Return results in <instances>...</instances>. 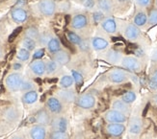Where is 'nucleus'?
Returning <instances> with one entry per match:
<instances>
[{
  "instance_id": "obj_9",
  "label": "nucleus",
  "mask_w": 157,
  "mask_h": 139,
  "mask_svg": "<svg viewBox=\"0 0 157 139\" xmlns=\"http://www.w3.org/2000/svg\"><path fill=\"white\" fill-rule=\"evenodd\" d=\"M108 78L114 83H122L127 80L128 76L125 71L121 70V69H115L109 73Z\"/></svg>"
},
{
  "instance_id": "obj_44",
  "label": "nucleus",
  "mask_w": 157,
  "mask_h": 139,
  "mask_svg": "<svg viewBox=\"0 0 157 139\" xmlns=\"http://www.w3.org/2000/svg\"><path fill=\"white\" fill-rule=\"evenodd\" d=\"M44 56V49H39V50H37L35 53H34L33 59L40 60V59H42Z\"/></svg>"
},
{
  "instance_id": "obj_55",
  "label": "nucleus",
  "mask_w": 157,
  "mask_h": 139,
  "mask_svg": "<svg viewBox=\"0 0 157 139\" xmlns=\"http://www.w3.org/2000/svg\"><path fill=\"white\" fill-rule=\"evenodd\" d=\"M94 139H98V138H94Z\"/></svg>"
},
{
  "instance_id": "obj_18",
  "label": "nucleus",
  "mask_w": 157,
  "mask_h": 139,
  "mask_svg": "<svg viewBox=\"0 0 157 139\" xmlns=\"http://www.w3.org/2000/svg\"><path fill=\"white\" fill-rule=\"evenodd\" d=\"M30 69L35 75L42 76L45 73V62L40 60H34L33 62H31Z\"/></svg>"
},
{
  "instance_id": "obj_2",
  "label": "nucleus",
  "mask_w": 157,
  "mask_h": 139,
  "mask_svg": "<svg viewBox=\"0 0 157 139\" xmlns=\"http://www.w3.org/2000/svg\"><path fill=\"white\" fill-rule=\"evenodd\" d=\"M95 100L94 96L93 94L87 93V94H82L76 99V105L84 109H91L95 106Z\"/></svg>"
},
{
  "instance_id": "obj_34",
  "label": "nucleus",
  "mask_w": 157,
  "mask_h": 139,
  "mask_svg": "<svg viewBox=\"0 0 157 139\" xmlns=\"http://www.w3.org/2000/svg\"><path fill=\"white\" fill-rule=\"evenodd\" d=\"M49 139H69V135L66 131L53 130L49 135Z\"/></svg>"
},
{
  "instance_id": "obj_20",
  "label": "nucleus",
  "mask_w": 157,
  "mask_h": 139,
  "mask_svg": "<svg viewBox=\"0 0 157 139\" xmlns=\"http://www.w3.org/2000/svg\"><path fill=\"white\" fill-rule=\"evenodd\" d=\"M92 46L94 50L102 51V50H105L106 48L109 46V42L103 38L95 37L92 39Z\"/></svg>"
},
{
  "instance_id": "obj_48",
  "label": "nucleus",
  "mask_w": 157,
  "mask_h": 139,
  "mask_svg": "<svg viewBox=\"0 0 157 139\" xmlns=\"http://www.w3.org/2000/svg\"><path fill=\"white\" fill-rule=\"evenodd\" d=\"M65 20H66V25H69V24H70V21L71 22L70 16H65Z\"/></svg>"
},
{
  "instance_id": "obj_10",
  "label": "nucleus",
  "mask_w": 157,
  "mask_h": 139,
  "mask_svg": "<svg viewBox=\"0 0 157 139\" xmlns=\"http://www.w3.org/2000/svg\"><path fill=\"white\" fill-rule=\"evenodd\" d=\"M71 27L73 29L76 30H81L84 29V28L88 25V18L85 15H82V13H79V15L74 16L71 18Z\"/></svg>"
},
{
  "instance_id": "obj_42",
  "label": "nucleus",
  "mask_w": 157,
  "mask_h": 139,
  "mask_svg": "<svg viewBox=\"0 0 157 139\" xmlns=\"http://www.w3.org/2000/svg\"><path fill=\"white\" fill-rule=\"evenodd\" d=\"M93 18H94V21L95 23H98V22L103 20V13H102L101 12H94V15H93Z\"/></svg>"
},
{
  "instance_id": "obj_21",
  "label": "nucleus",
  "mask_w": 157,
  "mask_h": 139,
  "mask_svg": "<svg viewBox=\"0 0 157 139\" xmlns=\"http://www.w3.org/2000/svg\"><path fill=\"white\" fill-rule=\"evenodd\" d=\"M143 129V124L142 121L139 118H132L130 121V125H129V131L132 134H139Z\"/></svg>"
},
{
  "instance_id": "obj_40",
  "label": "nucleus",
  "mask_w": 157,
  "mask_h": 139,
  "mask_svg": "<svg viewBox=\"0 0 157 139\" xmlns=\"http://www.w3.org/2000/svg\"><path fill=\"white\" fill-rule=\"evenodd\" d=\"M38 39L40 41V43L44 45V44H47V43H48L49 40L51 39V38H50V36L47 33H44L43 35H40Z\"/></svg>"
},
{
  "instance_id": "obj_17",
  "label": "nucleus",
  "mask_w": 157,
  "mask_h": 139,
  "mask_svg": "<svg viewBox=\"0 0 157 139\" xmlns=\"http://www.w3.org/2000/svg\"><path fill=\"white\" fill-rule=\"evenodd\" d=\"M35 121L40 125H49L51 123V118L46 109H40L35 115Z\"/></svg>"
},
{
  "instance_id": "obj_35",
  "label": "nucleus",
  "mask_w": 157,
  "mask_h": 139,
  "mask_svg": "<svg viewBox=\"0 0 157 139\" xmlns=\"http://www.w3.org/2000/svg\"><path fill=\"white\" fill-rule=\"evenodd\" d=\"M58 64L54 60H49L45 64V72L47 74H52L57 70Z\"/></svg>"
},
{
  "instance_id": "obj_12",
  "label": "nucleus",
  "mask_w": 157,
  "mask_h": 139,
  "mask_svg": "<svg viewBox=\"0 0 157 139\" xmlns=\"http://www.w3.org/2000/svg\"><path fill=\"white\" fill-rule=\"evenodd\" d=\"M50 125L53 130L66 131L67 130V127H69V122L65 117H56L53 120H51Z\"/></svg>"
},
{
  "instance_id": "obj_22",
  "label": "nucleus",
  "mask_w": 157,
  "mask_h": 139,
  "mask_svg": "<svg viewBox=\"0 0 157 139\" xmlns=\"http://www.w3.org/2000/svg\"><path fill=\"white\" fill-rule=\"evenodd\" d=\"M39 98L38 92L35 90H30V91H27L26 93L23 94L22 96V101L24 104L27 105H32V104L36 103Z\"/></svg>"
},
{
  "instance_id": "obj_11",
  "label": "nucleus",
  "mask_w": 157,
  "mask_h": 139,
  "mask_svg": "<svg viewBox=\"0 0 157 139\" xmlns=\"http://www.w3.org/2000/svg\"><path fill=\"white\" fill-rule=\"evenodd\" d=\"M11 16L15 22L23 23L24 21H26L27 17H28V15H27V12L24 9L18 7V8H15V9L12 10Z\"/></svg>"
},
{
  "instance_id": "obj_23",
  "label": "nucleus",
  "mask_w": 157,
  "mask_h": 139,
  "mask_svg": "<svg viewBox=\"0 0 157 139\" xmlns=\"http://www.w3.org/2000/svg\"><path fill=\"white\" fill-rule=\"evenodd\" d=\"M148 16H147V13L144 12H139L135 15L134 16V24L137 26L138 28L144 27L147 22Z\"/></svg>"
},
{
  "instance_id": "obj_5",
  "label": "nucleus",
  "mask_w": 157,
  "mask_h": 139,
  "mask_svg": "<svg viewBox=\"0 0 157 139\" xmlns=\"http://www.w3.org/2000/svg\"><path fill=\"white\" fill-rule=\"evenodd\" d=\"M105 120L109 123H124L126 121V116L124 113L116 109H110L105 113Z\"/></svg>"
},
{
  "instance_id": "obj_28",
  "label": "nucleus",
  "mask_w": 157,
  "mask_h": 139,
  "mask_svg": "<svg viewBox=\"0 0 157 139\" xmlns=\"http://www.w3.org/2000/svg\"><path fill=\"white\" fill-rule=\"evenodd\" d=\"M67 38L70 40V42L73 45H80V43L83 41L76 33H74L72 31H67Z\"/></svg>"
},
{
  "instance_id": "obj_27",
  "label": "nucleus",
  "mask_w": 157,
  "mask_h": 139,
  "mask_svg": "<svg viewBox=\"0 0 157 139\" xmlns=\"http://www.w3.org/2000/svg\"><path fill=\"white\" fill-rule=\"evenodd\" d=\"M98 4L99 9L105 13H110L112 12V3L110 0H98Z\"/></svg>"
},
{
  "instance_id": "obj_26",
  "label": "nucleus",
  "mask_w": 157,
  "mask_h": 139,
  "mask_svg": "<svg viewBox=\"0 0 157 139\" xmlns=\"http://www.w3.org/2000/svg\"><path fill=\"white\" fill-rule=\"evenodd\" d=\"M73 82H74V81H73L72 76L65 75L60 80V86L62 87L63 89H67V88H70L71 86H72Z\"/></svg>"
},
{
  "instance_id": "obj_3",
  "label": "nucleus",
  "mask_w": 157,
  "mask_h": 139,
  "mask_svg": "<svg viewBox=\"0 0 157 139\" xmlns=\"http://www.w3.org/2000/svg\"><path fill=\"white\" fill-rule=\"evenodd\" d=\"M121 62L122 67L127 69L129 71L139 72L141 70V62L137 58H135V57H130V56L124 57Z\"/></svg>"
},
{
  "instance_id": "obj_36",
  "label": "nucleus",
  "mask_w": 157,
  "mask_h": 139,
  "mask_svg": "<svg viewBox=\"0 0 157 139\" xmlns=\"http://www.w3.org/2000/svg\"><path fill=\"white\" fill-rule=\"evenodd\" d=\"M147 16H148L147 22L149 23V25L154 26L157 24V9H152Z\"/></svg>"
},
{
  "instance_id": "obj_31",
  "label": "nucleus",
  "mask_w": 157,
  "mask_h": 139,
  "mask_svg": "<svg viewBox=\"0 0 157 139\" xmlns=\"http://www.w3.org/2000/svg\"><path fill=\"white\" fill-rule=\"evenodd\" d=\"M17 58L21 60V61H26L28 60L29 58H30V51H28L25 48H21V49H19L17 53Z\"/></svg>"
},
{
  "instance_id": "obj_24",
  "label": "nucleus",
  "mask_w": 157,
  "mask_h": 139,
  "mask_svg": "<svg viewBox=\"0 0 157 139\" xmlns=\"http://www.w3.org/2000/svg\"><path fill=\"white\" fill-rule=\"evenodd\" d=\"M47 49L50 53H56L61 50V41L57 38H52L47 43Z\"/></svg>"
},
{
  "instance_id": "obj_32",
  "label": "nucleus",
  "mask_w": 157,
  "mask_h": 139,
  "mask_svg": "<svg viewBox=\"0 0 157 139\" xmlns=\"http://www.w3.org/2000/svg\"><path fill=\"white\" fill-rule=\"evenodd\" d=\"M25 36H26V38H32V39H38L39 37H40V33H39L37 28L29 27L25 32Z\"/></svg>"
},
{
  "instance_id": "obj_16",
  "label": "nucleus",
  "mask_w": 157,
  "mask_h": 139,
  "mask_svg": "<svg viewBox=\"0 0 157 139\" xmlns=\"http://www.w3.org/2000/svg\"><path fill=\"white\" fill-rule=\"evenodd\" d=\"M30 136L32 139H45L46 130L43 125H36L30 130Z\"/></svg>"
},
{
  "instance_id": "obj_39",
  "label": "nucleus",
  "mask_w": 157,
  "mask_h": 139,
  "mask_svg": "<svg viewBox=\"0 0 157 139\" xmlns=\"http://www.w3.org/2000/svg\"><path fill=\"white\" fill-rule=\"evenodd\" d=\"M149 87L153 90L157 89V69L154 71L151 80H149Z\"/></svg>"
},
{
  "instance_id": "obj_47",
  "label": "nucleus",
  "mask_w": 157,
  "mask_h": 139,
  "mask_svg": "<svg viewBox=\"0 0 157 139\" xmlns=\"http://www.w3.org/2000/svg\"><path fill=\"white\" fill-rule=\"evenodd\" d=\"M151 60H152L153 62H156V64H157V48L153 50V52H152V54H151Z\"/></svg>"
},
{
  "instance_id": "obj_19",
  "label": "nucleus",
  "mask_w": 157,
  "mask_h": 139,
  "mask_svg": "<svg viewBox=\"0 0 157 139\" xmlns=\"http://www.w3.org/2000/svg\"><path fill=\"white\" fill-rule=\"evenodd\" d=\"M105 59L108 62H110V64H119V62H121L122 60V55L121 52H119L117 50L111 49L106 53Z\"/></svg>"
},
{
  "instance_id": "obj_8",
  "label": "nucleus",
  "mask_w": 157,
  "mask_h": 139,
  "mask_svg": "<svg viewBox=\"0 0 157 139\" xmlns=\"http://www.w3.org/2000/svg\"><path fill=\"white\" fill-rule=\"evenodd\" d=\"M124 37L128 40H136L141 36V32L139 30V28L135 24H127L124 27Z\"/></svg>"
},
{
  "instance_id": "obj_6",
  "label": "nucleus",
  "mask_w": 157,
  "mask_h": 139,
  "mask_svg": "<svg viewBox=\"0 0 157 139\" xmlns=\"http://www.w3.org/2000/svg\"><path fill=\"white\" fill-rule=\"evenodd\" d=\"M46 108L50 112L54 114H59L63 110V105L60 99L56 97H50L46 100Z\"/></svg>"
},
{
  "instance_id": "obj_52",
  "label": "nucleus",
  "mask_w": 157,
  "mask_h": 139,
  "mask_svg": "<svg viewBox=\"0 0 157 139\" xmlns=\"http://www.w3.org/2000/svg\"><path fill=\"white\" fill-rule=\"evenodd\" d=\"M12 139H24V138H22V137H20V136H13Z\"/></svg>"
},
{
  "instance_id": "obj_30",
  "label": "nucleus",
  "mask_w": 157,
  "mask_h": 139,
  "mask_svg": "<svg viewBox=\"0 0 157 139\" xmlns=\"http://www.w3.org/2000/svg\"><path fill=\"white\" fill-rule=\"evenodd\" d=\"M136 98H137L136 93L134 91H131V90H127V91L121 96V100L124 101L125 104H127V105L132 104L136 100Z\"/></svg>"
},
{
  "instance_id": "obj_51",
  "label": "nucleus",
  "mask_w": 157,
  "mask_h": 139,
  "mask_svg": "<svg viewBox=\"0 0 157 139\" xmlns=\"http://www.w3.org/2000/svg\"><path fill=\"white\" fill-rule=\"evenodd\" d=\"M153 101L155 102V104H156V105H157V93L154 95V97H153Z\"/></svg>"
},
{
  "instance_id": "obj_53",
  "label": "nucleus",
  "mask_w": 157,
  "mask_h": 139,
  "mask_svg": "<svg viewBox=\"0 0 157 139\" xmlns=\"http://www.w3.org/2000/svg\"><path fill=\"white\" fill-rule=\"evenodd\" d=\"M119 2H125V1H127V0H118Z\"/></svg>"
},
{
  "instance_id": "obj_38",
  "label": "nucleus",
  "mask_w": 157,
  "mask_h": 139,
  "mask_svg": "<svg viewBox=\"0 0 157 139\" xmlns=\"http://www.w3.org/2000/svg\"><path fill=\"white\" fill-rule=\"evenodd\" d=\"M21 31H22V27H21V26H19V27L16 28V29L13 31V33L9 36V38H8L9 42H13V41L17 38V36L20 34V32H21Z\"/></svg>"
},
{
  "instance_id": "obj_14",
  "label": "nucleus",
  "mask_w": 157,
  "mask_h": 139,
  "mask_svg": "<svg viewBox=\"0 0 157 139\" xmlns=\"http://www.w3.org/2000/svg\"><path fill=\"white\" fill-rule=\"evenodd\" d=\"M101 27L108 34H115L118 30V24L114 18H105L101 21Z\"/></svg>"
},
{
  "instance_id": "obj_1",
  "label": "nucleus",
  "mask_w": 157,
  "mask_h": 139,
  "mask_svg": "<svg viewBox=\"0 0 157 139\" xmlns=\"http://www.w3.org/2000/svg\"><path fill=\"white\" fill-rule=\"evenodd\" d=\"M6 86L11 91H17L20 88H21L22 82H23V78L21 74L19 73H11L8 75V77L6 78Z\"/></svg>"
},
{
  "instance_id": "obj_43",
  "label": "nucleus",
  "mask_w": 157,
  "mask_h": 139,
  "mask_svg": "<svg viewBox=\"0 0 157 139\" xmlns=\"http://www.w3.org/2000/svg\"><path fill=\"white\" fill-rule=\"evenodd\" d=\"M135 2L141 8H147L151 5V0H135Z\"/></svg>"
},
{
  "instance_id": "obj_37",
  "label": "nucleus",
  "mask_w": 157,
  "mask_h": 139,
  "mask_svg": "<svg viewBox=\"0 0 157 139\" xmlns=\"http://www.w3.org/2000/svg\"><path fill=\"white\" fill-rule=\"evenodd\" d=\"M60 41H61V43H63V45H65L67 49H70L71 52H75V50L73 49V47H72V45L73 44H71V42H70V40L67 39V36H60Z\"/></svg>"
},
{
  "instance_id": "obj_4",
  "label": "nucleus",
  "mask_w": 157,
  "mask_h": 139,
  "mask_svg": "<svg viewBox=\"0 0 157 139\" xmlns=\"http://www.w3.org/2000/svg\"><path fill=\"white\" fill-rule=\"evenodd\" d=\"M39 11L44 16H51L56 11V4L53 0H42L39 3Z\"/></svg>"
},
{
  "instance_id": "obj_13",
  "label": "nucleus",
  "mask_w": 157,
  "mask_h": 139,
  "mask_svg": "<svg viewBox=\"0 0 157 139\" xmlns=\"http://www.w3.org/2000/svg\"><path fill=\"white\" fill-rule=\"evenodd\" d=\"M53 60L55 61L58 65H66L70 62L71 56L67 52L64 50H60L53 54Z\"/></svg>"
},
{
  "instance_id": "obj_54",
  "label": "nucleus",
  "mask_w": 157,
  "mask_h": 139,
  "mask_svg": "<svg viewBox=\"0 0 157 139\" xmlns=\"http://www.w3.org/2000/svg\"><path fill=\"white\" fill-rule=\"evenodd\" d=\"M156 6H157V0H156Z\"/></svg>"
},
{
  "instance_id": "obj_15",
  "label": "nucleus",
  "mask_w": 157,
  "mask_h": 139,
  "mask_svg": "<svg viewBox=\"0 0 157 139\" xmlns=\"http://www.w3.org/2000/svg\"><path fill=\"white\" fill-rule=\"evenodd\" d=\"M58 96L59 99L61 100V102H65V103H73L76 102V95L75 92L72 91V90H70L69 88L67 89H63L61 91L58 92Z\"/></svg>"
},
{
  "instance_id": "obj_29",
  "label": "nucleus",
  "mask_w": 157,
  "mask_h": 139,
  "mask_svg": "<svg viewBox=\"0 0 157 139\" xmlns=\"http://www.w3.org/2000/svg\"><path fill=\"white\" fill-rule=\"evenodd\" d=\"M71 76L73 78V81H74V83H75L76 86V88L77 90H80V88L82 87L84 83V78L82 74H80L78 71H75V70H72L71 71Z\"/></svg>"
},
{
  "instance_id": "obj_33",
  "label": "nucleus",
  "mask_w": 157,
  "mask_h": 139,
  "mask_svg": "<svg viewBox=\"0 0 157 139\" xmlns=\"http://www.w3.org/2000/svg\"><path fill=\"white\" fill-rule=\"evenodd\" d=\"M22 46L25 49H27L28 51H32L35 49L36 47V42H35V39H32L29 38H25L22 41Z\"/></svg>"
},
{
  "instance_id": "obj_50",
  "label": "nucleus",
  "mask_w": 157,
  "mask_h": 139,
  "mask_svg": "<svg viewBox=\"0 0 157 139\" xmlns=\"http://www.w3.org/2000/svg\"><path fill=\"white\" fill-rule=\"evenodd\" d=\"M148 107H149V105H147L146 108H145V111L143 112V116H146V113L147 112V109H148Z\"/></svg>"
},
{
  "instance_id": "obj_41",
  "label": "nucleus",
  "mask_w": 157,
  "mask_h": 139,
  "mask_svg": "<svg viewBox=\"0 0 157 139\" xmlns=\"http://www.w3.org/2000/svg\"><path fill=\"white\" fill-rule=\"evenodd\" d=\"M33 86H34V85H33V82H30V81H23V82H22V86H21V90H23V91H30V90H32V88H33Z\"/></svg>"
},
{
  "instance_id": "obj_49",
  "label": "nucleus",
  "mask_w": 157,
  "mask_h": 139,
  "mask_svg": "<svg viewBox=\"0 0 157 139\" xmlns=\"http://www.w3.org/2000/svg\"><path fill=\"white\" fill-rule=\"evenodd\" d=\"M21 68V64H13V69H15V70H18V69H20Z\"/></svg>"
},
{
  "instance_id": "obj_25",
  "label": "nucleus",
  "mask_w": 157,
  "mask_h": 139,
  "mask_svg": "<svg viewBox=\"0 0 157 139\" xmlns=\"http://www.w3.org/2000/svg\"><path fill=\"white\" fill-rule=\"evenodd\" d=\"M112 108L113 109H116V110H119L122 113H125L129 110V108H128V105L125 104L122 100H116L113 102L112 104Z\"/></svg>"
},
{
  "instance_id": "obj_46",
  "label": "nucleus",
  "mask_w": 157,
  "mask_h": 139,
  "mask_svg": "<svg viewBox=\"0 0 157 139\" xmlns=\"http://www.w3.org/2000/svg\"><path fill=\"white\" fill-rule=\"evenodd\" d=\"M79 46H80V49L83 50V51H87L89 49V47H90V46H89V43L87 42V41H85V40L82 41Z\"/></svg>"
},
{
  "instance_id": "obj_45",
  "label": "nucleus",
  "mask_w": 157,
  "mask_h": 139,
  "mask_svg": "<svg viewBox=\"0 0 157 139\" xmlns=\"http://www.w3.org/2000/svg\"><path fill=\"white\" fill-rule=\"evenodd\" d=\"M83 5L87 9H91L94 6V0H84Z\"/></svg>"
},
{
  "instance_id": "obj_7",
  "label": "nucleus",
  "mask_w": 157,
  "mask_h": 139,
  "mask_svg": "<svg viewBox=\"0 0 157 139\" xmlns=\"http://www.w3.org/2000/svg\"><path fill=\"white\" fill-rule=\"evenodd\" d=\"M106 131L114 137H119L125 131V127L121 123H110L106 126Z\"/></svg>"
}]
</instances>
